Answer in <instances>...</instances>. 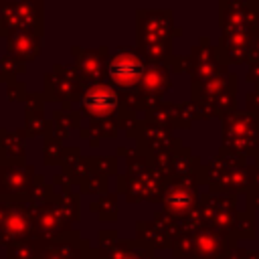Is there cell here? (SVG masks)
I'll return each instance as SVG.
<instances>
[{
    "label": "cell",
    "mask_w": 259,
    "mask_h": 259,
    "mask_svg": "<svg viewBox=\"0 0 259 259\" xmlns=\"http://www.w3.org/2000/svg\"><path fill=\"white\" fill-rule=\"evenodd\" d=\"M109 77L121 87H132L144 77V65L138 57L119 55L109 65Z\"/></svg>",
    "instance_id": "1"
},
{
    "label": "cell",
    "mask_w": 259,
    "mask_h": 259,
    "mask_svg": "<svg viewBox=\"0 0 259 259\" xmlns=\"http://www.w3.org/2000/svg\"><path fill=\"white\" fill-rule=\"evenodd\" d=\"M83 107L93 115H107L117 107V93L111 87H93L83 95Z\"/></svg>",
    "instance_id": "2"
}]
</instances>
